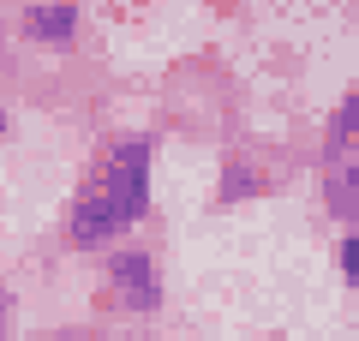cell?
Masks as SVG:
<instances>
[{"label":"cell","instance_id":"obj_1","mask_svg":"<svg viewBox=\"0 0 359 341\" xmlns=\"http://www.w3.org/2000/svg\"><path fill=\"white\" fill-rule=\"evenodd\" d=\"M150 174H156V144L144 132L108 144V156L90 168L84 192L72 203L66 240L78 252H108V240H120L126 227H138L150 215Z\"/></svg>","mask_w":359,"mask_h":341},{"label":"cell","instance_id":"obj_2","mask_svg":"<svg viewBox=\"0 0 359 341\" xmlns=\"http://www.w3.org/2000/svg\"><path fill=\"white\" fill-rule=\"evenodd\" d=\"M108 288H114V300L126 305V312H138V317L162 312V269H156V258L144 252V246H126V252L108 258Z\"/></svg>","mask_w":359,"mask_h":341},{"label":"cell","instance_id":"obj_3","mask_svg":"<svg viewBox=\"0 0 359 341\" xmlns=\"http://www.w3.org/2000/svg\"><path fill=\"white\" fill-rule=\"evenodd\" d=\"M78 25H84V13H78V0H30L25 18H18V30H25V42H36V48H78Z\"/></svg>","mask_w":359,"mask_h":341},{"label":"cell","instance_id":"obj_4","mask_svg":"<svg viewBox=\"0 0 359 341\" xmlns=\"http://www.w3.org/2000/svg\"><path fill=\"white\" fill-rule=\"evenodd\" d=\"M323 198L341 222L359 227V144H341L330 150V168H323Z\"/></svg>","mask_w":359,"mask_h":341},{"label":"cell","instance_id":"obj_5","mask_svg":"<svg viewBox=\"0 0 359 341\" xmlns=\"http://www.w3.org/2000/svg\"><path fill=\"white\" fill-rule=\"evenodd\" d=\"M341 144H359V84L347 90V102L335 108V120H330V150H341Z\"/></svg>","mask_w":359,"mask_h":341},{"label":"cell","instance_id":"obj_6","mask_svg":"<svg viewBox=\"0 0 359 341\" xmlns=\"http://www.w3.org/2000/svg\"><path fill=\"white\" fill-rule=\"evenodd\" d=\"M335 269H341L347 288H359V227H347L341 246H335Z\"/></svg>","mask_w":359,"mask_h":341},{"label":"cell","instance_id":"obj_7","mask_svg":"<svg viewBox=\"0 0 359 341\" xmlns=\"http://www.w3.org/2000/svg\"><path fill=\"white\" fill-rule=\"evenodd\" d=\"M245 192H264V174L257 168H245V162H228V186H222V198H245Z\"/></svg>","mask_w":359,"mask_h":341},{"label":"cell","instance_id":"obj_8","mask_svg":"<svg viewBox=\"0 0 359 341\" xmlns=\"http://www.w3.org/2000/svg\"><path fill=\"white\" fill-rule=\"evenodd\" d=\"M6 323H13V300H6V288H0V341H6Z\"/></svg>","mask_w":359,"mask_h":341},{"label":"cell","instance_id":"obj_9","mask_svg":"<svg viewBox=\"0 0 359 341\" xmlns=\"http://www.w3.org/2000/svg\"><path fill=\"white\" fill-rule=\"evenodd\" d=\"M6 138H13V120H6V108H0V144H6Z\"/></svg>","mask_w":359,"mask_h":341}]
</instances>
